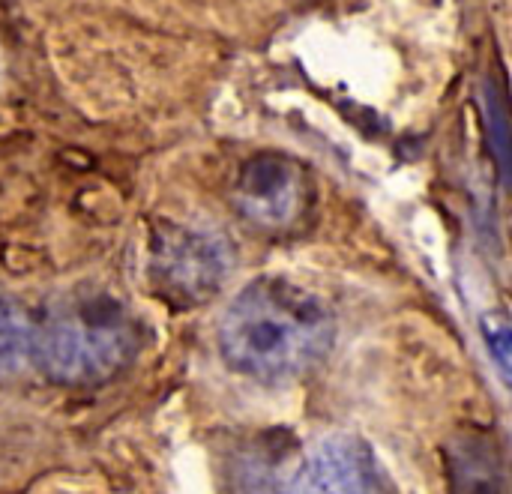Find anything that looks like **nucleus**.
<instances>
[{
    "label": "nucleus",
    "mask_w": 512,
    "mask_h": 494,
    "mask_svg": "<svg viewBox=\"0 0 512 494\" xmlns=\"http://www.w3.org/2000/svg\"><path fill=\"white\" fill-rule=\"evenodd\" d=\"M336 318L321 294L288 279L261 276L225 309L219 351L225 363L261 384H285L324 363Z\"/></svg>",
    "instance_id": "obj_1"
},
{
    "label": "nucleus",
    "mask_w": 512,
    "mask_h": 494,
    "mask_svg": "<svg viewBox=\"0 0 512 494\" xmlns=\"http://www.w3.org/2000/svg\"><path fill=\"white\" fill-rule=\"evenodd\" d=\"M135 351V318L117 297L99 291L57 300L36 330V357L60 384L108 381Z\"/></svg>",
    "instance_id": "obj_2"
},
{
    "label": "nucleus",
    "mask_w": 512,
    "mask_h": 494,
    "mask_svg": "<svg viewBox=\"0 0 512 494\" xmlns=\"http://www.w3.org/2000/svg\"><path fill=\"white\" fill-rule=\"evenodd\" d=\"M234 255L225 237L204 228H162L150 246V273L165 297L183 306L207 303L225 285Z\"/></svg>",
    "instance_id": "obj_3"
},
{
    "label": "nucleus",
    "mask_w": 512,
    "mask_h": 494,
    "mask_svg": "<svg viewBox=\"0 0 512 494\" xmlns=\"http://www.w3.org/2000/svg\"><path fill=\"white\" fill-rule=\"evenodd\" d=\"M312 171L285 153L252 156L234 183V204L246 222L261 231H291L315 207Z\"/></svg>",
    "instance_id": "obj_4"
},
{
    "label": "nucleus",
    "mask_w": 512,
    "mask_h": 494,
    "mask_svg": "<svg viewBox=\"0 0 512 494\" xmlns=\"http://www.w3.org/2000/svg\"><path fill=\"white\" fill-rule=\"evenodd\" d=\"M288 494H378V462L357 435H330L300 465Z\"/></svg>",
    "instance_id": "obj_5"
},
{
    "label": "nucleus",
    "mask_w": 512,
    "mask_h": 494,
    "mask_svg": "<svg viewBox=\"0 0 512 494\" xmlns=\"http://www.w3.org/2000/svg\"><path fill=\"white\" fill-rule=\"evenodd\" d=\"M36 354V330L27 315L0 294V381L21 375Z\"/></svg>",
    "instance_id": "obj_6"
},
{
    "label": "nucleus",
    "mask_w": 512,
    "mask_h": 494,
    "mask_svg": "<svg viewBox=\"0 0 512 494\" xmlns=\"http://www.w3.org/2000/svg\"><path fill=\"white\" fill-rule=\"evenodd\" d=\"M480 333H483V342H486L495 366L512 384V318L504 312H489L480 318Z\"/></svg>",
    "instance_id": "obj_7"
},
{
    "label": "nucleus",
    "mask_w": 512,
    "mask_h": 494,
    "mask_svg": "<svg viewBox=\"0 0 512 494\" xmlns=\"http://www.w3.org/2000/svg\"><path fill=\"white\" fill-rule=\"evenodd\" d=\"M456 474H459L456 494H507V486L501 483L492 462H486V456L468 453L462 468H456Z\"/></svg>",
    "instance_id": "obj_8"
}]
</instances>
